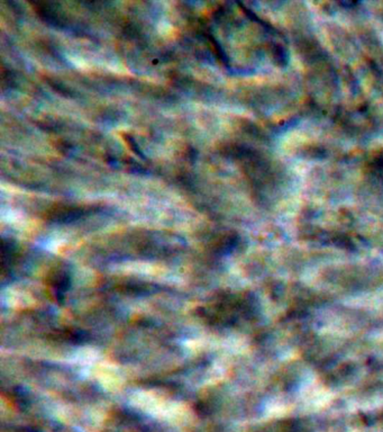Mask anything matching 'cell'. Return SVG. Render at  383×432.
<instances>
[{
    "label": "cell",
    "mask_w": 383,
    "mask_h": 432,
    "mask_svg": "<svg viewBox=\"0 0 383 432\" xmlns=\"http://www.w3.org/2000/svg\"><path fill=\"white\" fill-rule=\"evenodd\" d=\"M47 292L52 296L53 300H64L66 293L69 291V287L71 285L70 274L64 268H54L51 273L47 275L45 279Z\"/></svg>",
    "instance_id": "1"
}]
</instances>
